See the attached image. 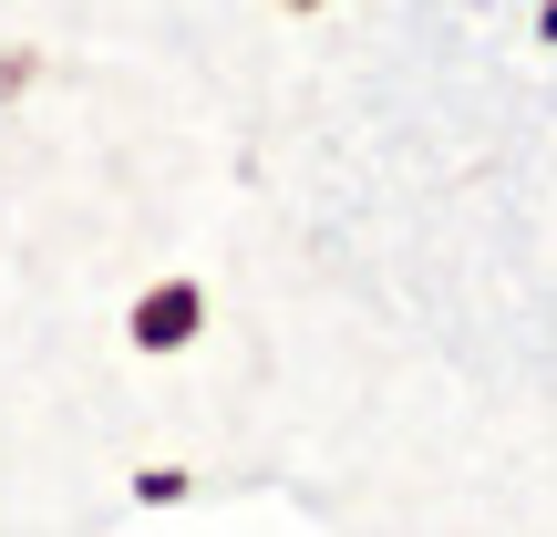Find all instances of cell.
<instances>
[{"mask_svg": "<svg viewBox=\"0 0 557 537\" xmlns=\"http://www.w3.org/2000/svg\"><path fill=\"white\" fill-rule=\"evenodd\" d=\"M135 341H145V352L197 341V290H186V279H176V290H145V300H135Z\"/></svg>", "mask_w": 557, "mask_h": 537, "instance_id": "obj_1", "label": "cell"}]
</instances>
